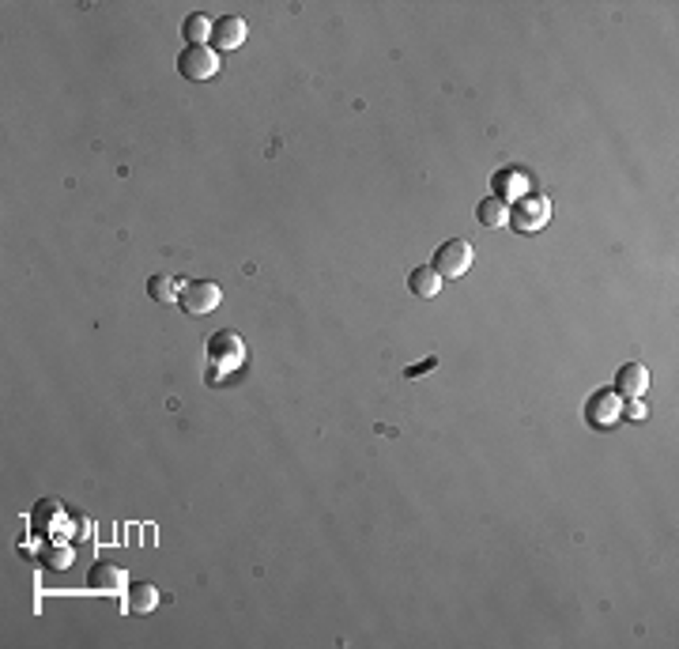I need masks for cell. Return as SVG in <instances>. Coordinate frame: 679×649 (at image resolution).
Here are the masks:
<instances>
[{
  "mask_svg": "<svg viewBox=\"0 0 679 649\" xmlns=\"http://www.w3.org/2000/svg\"><path fill=\"white\" fill-rule=\"evenodd\" d=\"M472 261H475V249H472V242H465V238H449V242H442L434 249V261H431V268L442 280H461L468 268H472Z\"/></svg>",
  "mask_w": 679,
  "mask_h": 649,
  "instance_id": "cell-1",
  "label": "cell"
},
{
  "mask_svg": "<svg viewBox=\"0 0 679 649\" xmlns=\"http://www.w3.org/2000/svg\"><path fill=\"white\" fill-rule=\"evenodd\" d=\"M219 53L212 46H186L178 53V72L186 76L189 83H208L219 76Z\"/></svg>",
  "mask_w": 679,
  "mask_h": 649,
  "instance_id": "cell-2",
  "label": "cell"
},
{
  "mask_svg": "<svg viewBox=\"0 0 679 649\" xmlns=\"http://www.w3.org/2000/svg\"><path fill=\"white\" fill-rule=\"evenodd\" d=\"M219 302H223V287L212 280H189V283H181V291H178V306L193 317L212 314Z\"/></svg>",
  "mask_w": 679,
  "mask_h": 649,
  "instance_id": "cell-3",
  "label": "cell"
},
{
  "mask_svg": "<svg viewBox=\"0 0 679 649\" xmlns=\"http://www.w3.org/2000/svg\"><path fill=\"white\" fill-rule=\"evenodd\" d=\"M547 220H552V201L544 196H521L509 204V227L518 234H536L547 227Z\"/></svg>",
  "mask_w": 679,
  "mask_h": 649,
  "instance_id": "cell-4",
  "label": "cell"
},
{
  "mask_svg": "<svg viewBox=\"0 0 679 649\" xmlns=\"http://www.w3.org/2000/svg\"><path fill=\"white\" fill-rule=\"evenodd\" d=\"M622 396L608 385V389H596V393H589V401H585V423L589 427H596V430H608V427H615L619 420H622Z\"/></svg>",
  "mask_w": 679,
  "mask_h": 649,
  "instance_id": "cell-5",
  "label": "cell"
},
{
  "mask_svg": "<svg viewBox=\"0 0 679 649\" xmlns=\"http://www.w3.org/2000/svg\"><path fill=\"white\" fill-rule=\"evenodd\" d=\"M208 359H212V370L219 367V377H223L227 370H234V367L246 359V344H242V336L231 333V329H223V333L208 336Z\"/></svg>",
  "mask_w": 679,
  "mask_h": 649,
  "instance_id": "cell-6",
  "label": "cell"
},
{
  "mask_svg": "<svg viewBox=\"0 0 679 649\" xmlns=\"http://www.w3.org/2000/svg\"><path fill=\"white\" fill-rule=\"evenodd\" d=\"M128 574L121 570V567H114V563H95L87 570V589H95L99 597H125L128 593Z\"/></svg>",
  "mask_w": 679,
  "mask_h": 649,
  "instance_id": "cell-7",
  "label": "cell"
},
{
  "mask_svg": "<svg viewBox=\"0 0 679 649\" xmlns=\"http://www.w3.org/2000/svg\"><path fill=\"white\" fill-rule=\"evenodd\" d=\"M619 396H627V401H638L641 393L649 389V370L641 367V363H627V367H619L615 374V385H612Z\"/></svg>",
  "mask_w": 679,
  "mask_h": 649,
  "instance_id": "cell-8",
  "label": "cell"
},
{
  "mask_svg": "<svg viewBox=\"0 0 679 649\" xmlns=\"http://www.w3.org/2000/svg\"><path fill=\"white\" fill-rule=\"evenodd\" d=\"M494 196L499 201H521V196H528V174L521 167H506L494 174Z\"/></svg>",
  "mask_w": 679,
  "mask_h": 649,
  "instance_id": "cell-9",
  "label": "cell"
},
{
  "mask_svg": "<svg viewBox=\"0 0 679 649\" xmlns=\"http://www.w3.org/2000/svg\"><path fill=\"white\" fill-rule=\"evenodd\" d=\"M212 42H215V53H231L246 42V20H238V15H223V20L215 23L212 30Z\"/></svg>",
  "mask_w": 679,
  "mask_h": 649,
  "instance_id": "cell-10",
  "label": "cell"
},
{
  "mask_svg": "<svg viewBox=\"0 0 679 649\" xmlns=\"http://www.w3.org/2000/svg\"><path fill=\"white\" fill-rule=\"evenodd\" d=\"M408 291L419 295V299H434L438 291H442V276H438L431 264H415L408 273Z\"/></svg>",
  "mask_w": 679,
  "mask_h": 649,
  "instance_id": "cell-11",
  "label": "cell"
},
{
  "mask_svg": "<svg viewBox=\"0 0 679 649\" xmlns=\"http://www.w3.org/2000/svg\"><path fill=\"white\" fill-rule=\"evenodd\" d=\"M159 597H162V593L152 582H133V585H128L125 604H128V611H136V616H148V611L159 608Z\"/></svg>",
  "mask_w": 679,
  "mask_h": 649,
  "instance_id": "cell-12",
  "label": "cell"
},
{
  "mask_svg": "<svg viewBox=\"0 0 679 649\" xmlns=\"http://www.w3.org/2000/svg\"><path fill=\"white\" fill-rule=\"evenodd\" d=\"M475 220H480L483 227H506L509 223V204L491 193V196H483V201L475 204Z\"/></svg>",
  "mask_w": 679,
  "mask_h": 649,
  "instance_id": "cell-13",
  "label": "cell"
},
{
  "mask_svg": "<svg viewBox=\"0 0 679 649\" xmlns=\"http://www.w3.org/2000/svg\"><path fill=\"white\" fill-rule=\"evenodd\" d=\"M212 30H215V20H208L205 12L189 15L186 27H181V34H186V46H205L212 39Z\"/></svg>",
  "mask_w": 679,
  "mask_h": 649,
  "instance_id": "cell-14",
  "label": "cell"
},
{
  "mask_svg": "<svg viewBox=\"0 0 679 649\" xmlns=\"http://www.w3.org/2000/svg\"><path fill=\"white\" fill-rule=\"evenodd\" d=\"M178 291H181V287H178V280L174 276H152L148 280V295L155 299V302H178Z\"/></svg>",
  "mask_w": 679,
  "mask_h": 649,
  "instance_id": "cell-15",
  "label": "cell"
},
{
  "mask_svg": "<svg viewBox=\"0 0 679 649\" xmlns=\"http://www.w3.org/2000/svg\"><path fill=\"white\" fill-rule=\"evenodd\" d=\"M42 567H49V570L72 567V548H46L42 551Z\"/></svg>",
  "mask_w": 679,
  "mask_h": 649,
  "instance_id": "cell-16",
  "label": "cell"
},
{
  "mask_svg": "<svg viewBox=\"0 0 679 649\" xmlns=\"http://www.w3.org/2000/svg\"><path fill=\"white\" fill-rule=\"evenodd\" d=\"M646 416H649V411H646V404H641V396H638V401H631L627 408H622V420H634V423H641Z\"/></svg>",
  "mask_w": 679,
  "mask_h": 649,
  "instance_id": "cell-17",
  "label": "cell"
},
{
  "mask_svg": "<svg viewBox=\"0 0 679 649\" xmlns=\"http://www.w3.org/2000/svg\"><path fill=\"white\" fill-rule=\"evenodd\" d=\"M434 367H438V359L431 355L427 363H419V367H408V377H415V374H423V370H434Z\"/></svg>",
  "mask_w": 679,
  "mask_h": 649,
  "instance_id": "cell-18",
  "label": "cell"
}]
</instances>
